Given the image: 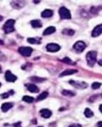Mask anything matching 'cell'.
Returning <instances> with one entry per match:
<instances>
[{
    "label": "cell",
    "instance_id": "obj_20",
    "mask_svg": "<svg viewBox=\"0 0 102 127\" xmlns=\"http://www.w3.org/2000/svg\"><path fill=\"white\" fill-rule=\"evenodd\" d=\"M30 80L34 82H43V81L46 80V78H42V77H32Z\"/></svg>",
    "mask_w": 102,
    "mask_h": 127
},
{
    "label": "cell",
    "instance_id": "obj_15",
    "mask_svg": "<svg viewBox=\"0 0 102 127\" xmlns=\"http://www.w3.org/2000/svg\"><path fill=\"white\" fill-rule=\"evenodd\" d=\"M56 32V28H55L54 26H50V27H48L46 29V30H44V32H43V35L46 36V35H49V34H51Z\"/></svg>",
    "mask_w": 102,
    "mask_h": 127
},
{
    "label": "cell",
    "instance_id": "obj_2",
    "mask_svg": "<svg viewBox=\"0 0 102 127\" xmlns=\"http://www.w3.org/2000/svg\"><path fill=\"white\" fill-rule=\"evenodd\" d=\"M14 25H15V21L14 20H8L6 21V23L3 25V30L6 33H10L13 32L15 28H14Z\"/></svg>",
    "mask_w": 102,
    "mask_h": 127
},
{
    "label": "cell",
    "instance_id": "obj_7",
    "mask_svg": "<svg viewBox=\"0 0 102 127\" xmlns=\"http://www.w3.org/2000/svg\"><path fill=\"white\" fill-rule=\"evenodd\" d=\"M5 79L8 82H16L17 77L13 73H11L10 71H7L5 73Z\"/></svg>",
    "mask_w": 102,
    "mask_h": 127
},
{
    "label": "cell",
    "instance_id": "obj_4",
    "mask_svg": "<svg viewBox=\"0 0 102 127\" xmlns=\"http://www.w3.org/2000/svg\"><path fill=\"white\" fill-rule=\"evenodd\" d=\"M85 48H86V44L83 41H78L74 44V49L78 53L83 52L85 50Z\"/></svg>",
    "mask_w": 102,
    "mask_h": 127
},
{
    "label": "cell",
    "instance_id": "obj_30",
    "mask_svg": "<svg viewBox=\"0 0 102 127\" xmlns=\"http://www.w3.org/2000/svg\"><path fill=\"white\" fill-rule=\"evenodd\" d=\"M98 64H99V65H101V66H102V60H101L100 61L98 62Z\"/></svg>",
    "mask_w": 102,
    "mask_h": 127
},
{
    "label": "cell",
    "instance_id": "obj_3",
    "mask_svg": "<svg viewBox=\"0 0 102 127\" xmlns=\"http://www.w3.org/2000/svg\"><path fill=\"white\" fill-rule=\"evenodd\" d=\"M59 14H60V16L61 19H67V20L71 19L70 11H69V10H68L65 7H62L60 8Z\"/></svg>",
    "mask_w": 102,
    "mask_h": 127
},
{
    "label": "cell",
    "instance_id": "obj_31",
    "mask_svg": "<svg viewBox=\"0 0 102 127\" xmlns=\"http://www.w3.org/2000/svg\"><path fill=\"white\" fill-rule=\"evenodd\" d=\"M100 111H101V112H102V104L100 105Z\"/></svg>",
    "mask_w": 102,
    "mask_h": 127
},
{
    "label": "cell",
    "instance_id": "obj_11",
    "mask_svg": "<svg viewBox=\"0 0 102 127\" xmlns=\"http://www.w3.org/2000/svg\"><path fill=\"white\" fill-rule=\"evenodd\" d=\"M26 87H27L28 91L30 92H32V93H38L39 91V88L37 87L34 84H28L26 85Z\"/></svg>",
    "mask_w": 102,
    "mask_h": 127
},
{
    "label": "cell",
    "instance_id": "obj_33",
    "mask_svg": "<svg viewBox=\"0 0 102 127\" xmlns=\"http://www.w3.org/2000/svg\"><path fill=\"white\" fill-rule=\"evenodd\" d=\"M2 44H3V42H2V41H1V40H0V45H2Z\"/></svg>",
    "mask_w": 102,
    "mask_h": 127
},
{
    "label": "cell",
    "instance_id": "obj_25",
    "mask_svg": "<svg viewBox=\"0 0 102 127\" xmlns=\"http://www.w3.org/2000/svg\"><path fill=\"white\" fill-rule=\"evenodd\" d=\"M63 62H65L66 64H75L74 63H73V61L70 60V59H69L68 57H65V58H64L63 60H62Z\"/></svg>",
    "mask_w": 102,
    "mask_h": 127
},
{
    "label": "cell",
    "instance_id": "obj_27",
    "mask_svg": "<svg viewBox=\"0 0 102 127\" xmlns=\"http://www.w3.org/2000/svg\"><path fill=\"white\" fill-rule=\"evenodd\" d=\"M69 127H82V126L78 125V124H74V125H71Z\"/></svg>",
    "mask_w": 102,
    "mask_h": 127
},
{
    "label": "cell",
    "instance_id": "obj_5",
    "mask_svg": "<svg viewBox=\"0 0 102 127\" xmlns=\"http://www.w3.org/2000/svg\"><path fill=\"white\" fill-rule=\"evenodd\" d=\"M18 51L21 56L28 57L32 54L33 49H32L31 47H20L18 49Z\"/></svg>",
    "mask_w": 102,
    "mask_h": 127
},
{
    "label": "cell",
    "instance_id": "obj_9",
    "mask_svg": "<svg viewBox=\"0 0 102 127\" xmlns=\"http://www.w3.org/2000/svg\"><path fill=\"white\" fill-rule=\"evenodd\" d=\"M69 83L78 89H84L87 86V85L85 82H74V81H69Z\"/></svg>",
    "mask_w": 102,
    "mask_h": 127
},
{
    "label": "cell",
    "instance_id": "obj_1",
    "mask_svg": "<svg viewBox=\"0 0 102 127\" xmlns=\"http://www.w3.org/2000/svg\"><path fill=\"white\" fill-rule=\"evenodd\" d=\"M87 64H88L90 67H93L94 64L97 62V52L95 51H89L88 53L87 54Z\"/></svg>",
    "mask_w": 102,
    "mask_h": 127
},
{
    "label": "cell",
    "instance_id": "obj_29",
    "mask_svg": "<svg viewBox=\"0 0 102 127\" xmlns=\"http://www.w3.org/2000/svg\"><path fill=\"white\" fill-rule=\"evenodd\" d=\"M20 125V122H18V123L16 124V125H15V127H21Z\"/></svg>",
    "mask_w": 102,
    "mask_h": 127
},
{
    "label": "cell",
    "instance_id": "obj_23",
    "mask_svg": "<svg viewBox=\"0 0 102 127\" xmlns=\"http://www.w3.org/2000/svg\"><path fill=\"white\" fill-rule=\"evenodd\" d=\"M63 33H65V34H67V35H69V36H72V35H74V30H64L62 32Z\"/></svg>",
    "mask_w": 102,
    "mask_h": 127
},
{
    "label": "cell",
    "instance_id": "obj_32",
    "mask_svg": "<svg viewBox=\"0 0 102 127\" xmlns=\"http://www.w3.org/2000/svg\"><path fill=\"white\" fill-rule=\"evenodd\" d=\"M2 19H3V17H2V16H0V21H2Z\"/></svg>",
    "mask_w": 102,
    "mask_h": 127
},
{
    "label": "cell",
    "instance_id": "obj_36",
    "mask_svg": "<svg viewBox=\"0 0 102 127\" xmlns=\"http://www.w3.org/2000/svg\"><path fill=\"white\" fill-rule=\"evenodd\" d=\"M39 127H42V126H39Z\"/></svg>",
    "mask_w": 102,
    "mask_h": 127
},
{
    "label": "cell",
    "instance_id": "obj_16",
    "mask_svg": "<svg viewBox=\"0 0 102 127\" xmlns=\"http://www.w3.org/2000/svg\"><path fill=\"white\" fill-rule=\"evenodd\" d=\"M28 42L31 43V44H40L41 43V38L39 37H29L27 39Z\"/></svg>",
    "mask_w": 102,
    "mask_h": 127
},
{
    "label": "cell",
    "instance_id": "obj_22",
    "mask_svg": "<svg viewBox=\"0 0 102 127\" xmlns=\"http://www.w3.org/2000/svg\"><path fill=\"white\" fill-rule=\"evenodd\" d=\"M62 95H65V96H70V97H73V96H74L75 94L74 93V92H72V91H63L62 92Z\"/></svg>",
    "mask_w": 102,
    "mask_h": 127
},
{
    "label": "cell",
    "instance_id": "obj_34",
    "mask_svg": "<svg viewBox=\"0 0 102 127\" xmlns=\"http://www.w3.org/2000/svg\"><path fill=\"white\" fill-rule=\"evenodd\" d=\"M2 72V68H1V66H0V73Z\"/></svg>",
    "mask_w": 102,
    "mask_h": 127
},
{
    "label": "cell",
    "instance_id": "obj_14",
    "mask_svg": "<svg viewBox=\"0 0 102 127\" xmlns=\"http://www.w3.org/2000/svg\"><path fill=\"white\" fill-rule=\"evenodd\" d=\"M41 15H42V17H43V18H49V17L52 16V15H53V11L50 9H46L43 11Z\"/></svg>",
    "mask_w": 102,
    "mask_h": 127
},
{
    "label": "cell",
    "instance_id": "obj_12",
    "mask_svg": "<svg viewBox=\"0 0 102 127\" xmlns=\"http://www.w3.org/2000/svg\"><path fill=\"white\" fill-rule=\"evenodd\" d=\"M12 107H13V104L11 103H4L2 105L1 109H2V112H7L8 110H10Z\"/></svg>",
    "mask_w": 102,
    "mask_h": 127
},
{
    "label": "cell",
    "instance_id": "obj_8",
    "mask_svg": "<svg viewBox=\"0 0 102 127\" xmlns=\"http://www.w3.org/2000/svg\"><path fill=\"white\" fill-rule=\"evenodd\" d=\"M101 33H102V25H99L97 27H95L94 30H92V36L96 37L100 36Z\"/></svg>",
    "mask_w": 102,
    "mask_h": 127
},
{
    "label": "cell",
    "instance_id": "obj_6",
    "mask_svg": "<svg viewBox=\"0 0 102 127\" xmlns=\"http://www.w3.org/2000/svg\"><path fill=\"white\" fill-rule=\"evenodd\" d=\"M47 51H50V52H56V51H60V47L56 43H49L47 45Z\"/></svg>",
    "mask_w": 102,
    "mask_h": 127
},
{
    "label": "cell",
    "instance_id": "obj_35",
    "mask_svg": "<svg viewBox=\"0 0 102 127\" xmlns=\"http://www.w3.org/2000/svg\"><path fill=\"white\" fill-rule=\"evenodd\" d=\"M0 86H1V83H0Z\"/></svg>",
    "mask_w": 102,
    "mask_h": 127
},
{
    "label": "cell",
    "instance_id": "obj_37",
    "mask_svg": "<svg viewBox=\"0 0 102 127\" xmlns=\"http://www.w3.org/2000/svg\"><path fill=\"white\" fill-rule=\"evenodd\" d=\"M0 54H1V53H0Z\"/></svg>",
    "mask_w": 102,
    "mask_h": 127
},
{
    "label": "cell",
    "instance_id": "obj_24",
    "mask_svg": "<svg viewBox=\"0 0 102 127\" xmlns=\"http://www.w3.org/2000/svg\"><path fill=\"white\" fill-rule=\"evenodd\" d=\"M101 86V83L97 82L92 83V89H94V90H96V89H99Z\"/></svg>",
    "mask_w": 102,
    "mask_h": 127
},
{
    "label": "cell",
    "instance_id": "obj_13",
    "mask_svg": "<svg viewBox=\"0 0 102 127\" xmlns=\"http://www.w3.org/2000/svg\"><path fill=\"white\" fill-rule=\"evenodd\" d=\"M77 73V70L76 69H67V70L62 72L60 73V77H65V76H68V75H72L74 73Z\"/></svg>",
    "mask_w": 102,
    "mask_h": 127
},
{
    "label": "cell",
    "instance_id": "obj_21",
    "mask_svg": "<svg viewBox=\"0 0 102 127\" xmlns=\"http://www.w3.org/2000/svg\"><path fill=\"white\" fill-rule=\"evenodd\" d=\"M23 101H25L26 103H33L34 101V99L33 97H30V96H27V95H25L22 98Z\"/></svg>",
    "mask_w": 102,
    "mask_h": 127
},
{
    "label": "cell",
    "instance_id": "obj_28",
    "mask_svg": "<svg viewBox=\"0 0 102 127\" xmlns=\"http://www.w3.org/2000/svg\"><path fill=\"white\" fill-rule=\"evenodd\" d=\"M97 127H102V122H98L97 125Z\"/></svg>",
    "mask_w": 102,
    "mask_h": 127
},
{
    "label": "cell",
    "instance_id": "obj_26",
    "mask_svg": "<svg viewBox=\"0 0 102 127\" xmlns=\"http://www.w3.org/2000/svg\"><path fill=\"white\" fill-rule=\"evenodd\" d=\"M8 96H9V95H8L7 93H4V94H2V95H1V97H2V98H4V99H6V98H7Z\"/></svg>",
    "mask_w": 102,
    "mask_h": 127
},
{
    "label": "cell",
    "instance_id": "obj_19",
    "mask_svg": "<svg viewBox=\"0 0 102 127\" xmlns=\"http://www.w3.org/2000/svg\"><path fill=\"white\" fill-rule=\"evenodd\" d=\"M48 93L47 91H44V92H43L42 94H40L39 96H38L37 98V101H41V100H43V99H46L47 97H48Z\"/></svg>",
    "mask_w": 102,
    "mask_h": 127
},
{
    "label": "cell",
    "instance_id": "obj_17",
    "mask_svg": "<svg viewBox=\"0 0 102 127\" xmlns=\"http://www.w3.org/2000/svg\"><path fill=\"white\" fill-rule=\"evenodd\" d=\"M30 24L32 25V27L34 28H40L42 27V23H41L40 21H39V20H34V21H32L30 22Z\"/></svg>",
    "mask_w": 102,
    "mask_h": 127
},
{
    "label": "cell",
    "instance_id": "obj_10",
    "mask_svg": "<svg viewBox=\"0 0 102 127\" xmlns=\"http://www.w3.org/2000/svg\"><path fill=\"white\" fill-rule=\"evenodd\" d=\"M40 114L43 118H49L51 116V111H50L49 109H42L40 111Z\"/></svg>",
    "mask_w": 102,
    "mask_h": 127
},
{
    "label": "cell",
    "instance_id": "obj_18",
    "mask_svg": "<svg viewBox=\"0 0 102 127\" xmlns=\"http://www.w3.org/2000/svg\"><path fill=\"white\" fill-rule=\"evenodd\" d=\"M84 115H85V117H87V118H90V117H92L94 113H93V112L91 110V109L89 108H86L85 111H84Z\"/></svg>",
    "mask_w": 102,
    "mask_h": 127
}]
</instances>
